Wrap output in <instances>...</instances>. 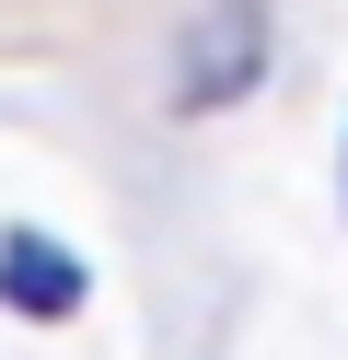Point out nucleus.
Listing matches in <instances>:
<instances>
[{
	"mask_svg": "<svg viewBox=\"0 0 348 360\" xmlns=\"http://www.w3.org/2000/svg\"><path fill=\"white\" fill-rule=\"evenodd\" d=\"M255 82H267V0H198L174 58V117H221Z\"/></svg>",
	"mask_w": 348,
	"mask_h": 360,
	"instance_id": "1",
	"label": "nucleus"
},
{
	"mask_svg": "<svg viewBox=\"0 0 348 360\" xmlns=\"http://www.w3.org/2000/svg\"><path fill=\"white\" fill-rule=\"evenodd\" d=\"M82 256H58L46 233H0V302L12 314H82Z\"/></svg>",
	"mask_w": 348,
	"mask_h": 360,
	"instance_id": "2",
	"label": "nucleus"
}]
</instances>
